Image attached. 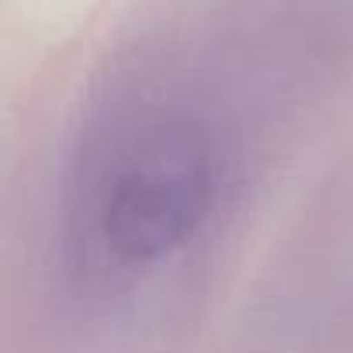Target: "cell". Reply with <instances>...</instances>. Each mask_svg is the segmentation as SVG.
Wrapping results in <instances>:
<instances>
[{
  "label": "cell",
  "mask_w": 353,
  "mask_h": 353,
  "mask_svg": "<svg viewBox=\"0 0 353 353\" xmlns=\"http://www.w3.org/2000/svg\"><path fill=\"white\" fill-rule=\"evenodd\" d=\"M243 121L208 94L145 80L90 108L56 198V263L77 308H108L173 274L243 176Z\"/></svg>",
  "instance_id": "cell-1"
}]
</instances>
